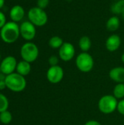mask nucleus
<instances>
[{
	"mask_svg": "<svg viewBox=\"0 0 124 125\" xmlns=\"http://www.w3.org/2000/svg\"><path fill=\"white\" fill-rule=\"evenodd\" d=\"M50 3V0H37V6L41 9L45 10Z\"/></svg>",
	"mask_w": 124,
	"mask_h": 125,
	"instance_id": "5701e85b",
	"label": "nucleus"
},
{
	"mask_svg": "<svg viewBox=\"0 0 124 125\" xmlns=\"http://www.w3.org/2000/svg\"><path fill=\"white\" fill-rule=\"evenodd\" d=\"M113 96L118 100L124 98V83H118L113 89Z\"/></svg>",
	"mask_w": 124,
	"mask_h": 125,
	"instance_id": "6ab92c4d",
	"label": "nucleus"
},
{
	"mask_svg": "<svg viewBox=\"0 0 124 125\" xmlns=\"http://www.w3.org/2000/svg\"><path fill=\"white\" fill-rule=\"evenodd\" d=\"M109 76L111 80L118 83H124V67H116L111 69Z\"/></svg>",
	"mask_w": 124,
	"mask_h": 125,
	"instance_id": "ddd939ff",
	"label": "nucleus"
},
{
	"mask_svg": "<svg viewBox=\"0 0 124 125\" xmlns=\"http://www.w3.org/2000/svg\"><path fill=\"white\" fill-rule=\"evenodd\" d=\"M75 55V48L73 44L69 42H65L58 49L59 59L64 62L71 61Z\"/></svg>",
	"mask_w": 124,
	"mask_h": 125,
	"instance_id": "1a4fd4ad",
	"label": "nucleus"
},
{
	"mask_svg": "<svg viewBox=\"0 0 124 125\" xmlns=\"http://www.w3.org/2000/svg\"><path fill=\"white\" fill-rule=\"evenodd\" d=\"M91 40L88 36H83L80 38L78 45L82 52H88L91 48Z\"/></svg>",
	"mask_w": 124,
	"mask_h": 125,
	"instance_id": "dca6fc26",
	"label": "nucleus"
},
{
	"mask_svg": "<svg viewBox=\"0 0 124 125\" xmlns=\"http://www.w3.org/2000/svg\"><path fill=\"white\" fill-rule=\"evenodd\" d=\"M118 103V100L113 95H104L99 100L98 108L102 113L110 114L117 110Z\"/></svg>",
	"mask_w": 124,
	"mask_h": 125,
	"instance_id": "423d86ee",
	"label": "nucleus"
},
{
	"mask_svg": "<svg viewBox=\"0 0 124 125\" xmlns=\"http://www.w3.org/2000/svg\"><path fill=\"white\" fill-rule=\"evenodd\" d=\"M5 88H7L5 81H0V90H3Z\"/></svg>",
	"mask_w": 124,
	"mask_h": 125,
	"instance_id": "bb28decb",
	"label": "nucleus"
},
{
	"mask_svg": "<svg viewBox=\"0 0 124 125\" xmlns=\"http://www.w3.org/2000/svg\"><path fill=\"white\" fill-rule=\"evenodd\" d=\"M84 125H102L101 123H99V122L97 121H95V120H90V121H88L87 122H86V124Z\"/></svg>",
	"mask_w": 124,
	"mask_h": 125,
	"instance_id": "a878e982",
	"label": "nucleus"
},
{
	"mask_svg": "<svg viewBox=\"0 0 124 125\" xmlns=\"http://www.w3.org/2000/svg\"><path fill=\"white\" fill-rule=\"evenodd\" d=\"M18 62L16 59L12 56H8L4 58L0 63V69L1 73L5 75L13 73L16 70Z\"/></svg>",
	"mask_w": 124,
	"mask_h": 125,
	"instance_id": "9d476101",
	"label": "nucleus"
},
{
	"mask_svg": "<svg viewBox=\"0 0 124 125\" xmlns=\"http://www.w3.org/2000/svg\"><path fill=\"white\" fill-rule=\"evenodd\" d=\"M121 45V39L119 35L116 34H111L107 37L105 42V47L110 52H115L118 51Z\"/></svg>",
	"mask_w": 124,
	"mask_h": 125,
	"instance_id": "9b49d317",
	"label": "nucleus"
},
{
	"mask_svg": "<svg viewBox=\"0 0 124 125\" xmlns=\"http://www.w3.org/2000/svg\"><path fill=\"white\" fill-rule=\"evenodd\" d=\"M4 81L7 88L13 92H20L26 87V78L18 73H13L6 75Z\"/></svg>",
	"mask_w": 124,
	"mask_h": 125,
	"instance_id": "f03ea898",
	"label": "nucleus"
},
{
	"mask_svg": "<svg viewBox=\"0 0 124 125\" xmlns=\"http://www.w3.org/2000/svg\"><path fill=\"white\" fill-rule=\"evenodd\" d=\"M124 10V0H118L111 6V12L115 15H121Z\"/></svg>",
	"mask_w": 124,
	"mask_h": 125,
	"instance_id": "a211bd4d",
	"label": "nucleus"
},
{
	"mask_svg": "<svg viewBox=\"0 0 124 125\" xmlns=\"http://www.w3.org/2000/svg\"><path fill=\"white\" fill-rule=\"evenodd\" d=\"M10 18L12 21L18 23L21 21L25 16V10L20 4H15L10 10Z\"/></svg>",
	"mask_w": 124,
	"mask_h": 125,
	"instance_id": "f8f14e48",
	"label": "nucleus"
},
{
	"mask_svg": "<svg viewBox=\"0 0 124 125\" xmlns=\"http://www.w3.org/2000/svg\"><path fill=\"white\" fill-rule=\"evenodd\" d=\"M0 73H1V69H0Z\"/></svg>",
	"mask_w": 124,
	"mask_h": 125,
	"instance_id": "7c9ffc66",
	"label": "nucleus"
},
{
	"mask_svg": "<svg viewBox=\"0 0 124 125\" xmlns=\"http://www.w3.org/2000/svg\"><path fill=\"white\" fill-rule=\"evenodd\" d=\"M8 107H9V101L7 97L4 94L0 93V113L7 111Z\"/></svg>",
	"mask_w": 124,
	"mask_h": 125,
	"instance_id": "412c9836",
	"label": "nucleus"
},
{
	"mask_svg": "<svg viewBox=\"0 0 124 125\" xmlns=\"http://www.w3.org/2000/svg\"><path fill=\"white\" fill-rule=\"evenodd\" d=\"M121 15L122 16V18L124 19V11H123V12L121 13Z\"/></svg>",
	"mask_w": 124,
	"mask_h": 125,
	"instance_id": "c756f323",
	"label": "nucleus"
},
{
	"mask_svg": "<svg viewBox=\"0 0 124 125\" xmlns=\"http://www.w3.org/2000/svg\"><path fill=\"white\" fill-rule=\"evenodd\" d=\"M75 64L80 71L89 73L94 67V60L93 56L88 52H82L77 55Z\"/></svg>",
	"mask_w": 124,
	"mask_h": 125,
	"instance_id": "39448f33",
	"label": "nucleus"
},
{
	"mask_svg": "<svg viewBox=\"0 0 124 125\" xmlns=\"http://www.w3.org/2000/svg\"><path fill=\"white\" fill-rule=\"evenodd\" d=\"M0 59H1V55H0Z\"/></svg>",
	"mask_w": 124,
	"mask_h": 125,
	"instance_id": "2f4dec72",
	"label": "nucleus"
},
{
	"mask_svg": "<svg viewBox=\"0 0 124 125\" xmlns=\"http://www.w3.org/2000/svg\"><path fill=\"white\" fill-rule=\"evenodd\" d=\"M31 70V63L26 62L24 60L20 61L16 67V73H18V74L23 76L28 75L30 73Z\"/></svg>",
	"mask_w": 124,
	"mask_h": 125,
	"instance_id": "4468645a",
	"label": "nucleus"
},
{
	"mask_svg": "<svg viewBox=\"0 0 124 125\" xmlns=\"http://www.w3.org/2000/svg\"><path fill=\"white\" fill-rule=\"evenodd\" d=\"M63 39L59 36H53L48 41L49 46L53 49H59L64 44Z\"/></svg>",
	"mask_w": 124,
	"mask_h": 125,
	"instance_id": "f3484780",
	"label": "nucleus"
},
{
	"mask_svg": "<svg viewBox=\"0 0 124 125\" xmlns=\"http://www.w3.org/2000/svg\"><path fill=\"white\" fill-rule=\"evenodd\" d=\"M29 21L32 23L36 27H41L46 25L48 21V16L45 10L38 7L37 6L30 8L27 13Z\"/></svg>",
	"mask_w": 124,
	"mask_h": 125,
	"instance_id": "7ed1b4c3",
	"label": "nucleus"
},
{
	"mask_svg": "<svg viewBox=\"0 0 124 125\" xmlns=\"http://www.w3.org/2000/svg\"><path fill=\"white\" fill-rule=\"evenodd\" d=\"M58 62H59V59L57 56H55V55H52L50 56L49 59H48V62H49V64L51 66H56V65H58Z\"/></svg>",
	"mask_w": 124,
	"mask_h": 125,
	"instance_id": "4be33fe9",
	"label": "nucleus"
},
{
	"mask_svg": "<svg viewBox=\"0 0 124 125\" xmlns=\"http://www.w3.org/2000/svg\"><path fill=\"white\" fill-rule=\"evenodd\" d=\"M5 3V0H0V10L4 7Z\"/></svg>",
	"mask_w": 124,
	"mask_h": 125,
	"instance_id": "cd10ccee",
	"label": "nucleus"
},
{
	"mask_svg": "<svg viewBox=\"0 0 124 125\" xmlns=\"http://www.w3.org/2000/svg\"><path fill=\"white\" fill-rule=\"evenodd\" d=\"M121 61H122V62L124 64V53L121 55Z\"/></svg>",
	"mask_w": 124,
	"mask_h": 125,
	"instance_id": "c85d7f7f",
	"label": "nucleus"
},
{
	"mask_svg": "<svg viewBox=\"0 0 124 125\" xmlns=\"http://www.w3.org/2000/svg\"><path fill=\"white\" fill-rule=\"evenodd\" d=\"M117 110L121 114V115L124 116V99L121 100L118 103V106H117Z\"/></svg>",
	"mask_w": 124,
	"mask_h": 125,
	"instance_id": "b1692460",
	"label": "nucleus"
},
{
	"mask_svg": "<svg viewBox=\"0 0 124 125\" xmlns=\"http://www.w3.org/2000/svg\"><path fill=\"white\" fill-rule=\"evenodd\" d=\"M12 120V114L9 111H5L0 113V122L4 125L10 124Z\"/></svg>",
	"mask_w": 124,
	"mask_h": 125,
	"instance_id": "aec40b11",
	"label": "nucleus"
},
{
	"mask_svg": "<svg viewBox=\"0 0 124 125\" xmlns=\"http://www.w3.org/2000/svg\"><path fill=\"white\" fill-rule=\"evenodd\" d=\"M20 36V26L18 23L7 21L0 29V37L1 40L7 44L14 43Z\"/></svg>",
	"mask_w": 124,
	"mask_h": 125,
	"instance_id": "f257e3e1",
	"label": "nucleus"
},
{
	"mask_svg": "<svg viewBox=\"0 0 124 125\" xmlns=\"http://www.w3.org/2000/svg\"><path fill=\"white\" fill-rule=\"evenodd\" d=\"M20 56L23 60L32 63L39 56V48L35 43L26 42L20 48Z\"/></svg>",
	"mask_w": 124,
	"mask_h": 125,
	"instance_id": "20e7f679",
	"label": "nucleus"
},
{
	"mask_svg": "<svg viewBox=\"0 0 124 125\" xmlns=\"http://www.w3.org/2000/svg\"><path fill=\"white\" fill-rule=\"evenodd\" d=\"M20 33L23 39L27 42H31L36 37V26L29 21H25L20 25Z\"/></svg>",
	"mask_w": 124,
	"mask_h": 125,
	"instance_id": "0eeeda50",
	"label": "nucleus"
},
{
	"mask_svg": "<svg viewBox=\"0 0 124 125\" xmlns=\"http://www.w3.org/2000/svg\"><path fill=\"white\" fill-rule=\"evenodd\" d=\"M7 18H6V15H4V13L0 10V29L5 25V23H7Z\"/></svg>",
	"mask_w": 124,
	"mask_h": 125,
	"instance_id": "393cba45",
	"label": "nucleus"
},
{
	"mask_svg": "<svg viewBox=\"0 0 124 125\" xmlns=\"http://www.w3.org/2000/svg\"><path fill=\"white\" fill-rule=\"evenodd\" d=\"M47 79L51 83L56 84L61 82L64 78V72L61 67L59 65L51 66L47 71Z\"/></svg>",
	"mask_w": 124,
	"mask_h": 125,
	"instance_id": "6e6552de",
	"label": "nucleus"
},
{
	"mask_svg": "<svg viewBox=\"0 0 124 125\" xmlns=\"http://www.w3.org/2000/svg\"><path fill=\"white\" fill-rule=\"evenodd\" d=\"M121 25L120 18L118 15H113L108 18L106 22V28L110 31H117Z\"/></svg>",
	"mask_w": 124,
	"mask_h": 125,
	"instance_id": "2eb2a0df",
	"label": "nucleus"
}]
</instances>
